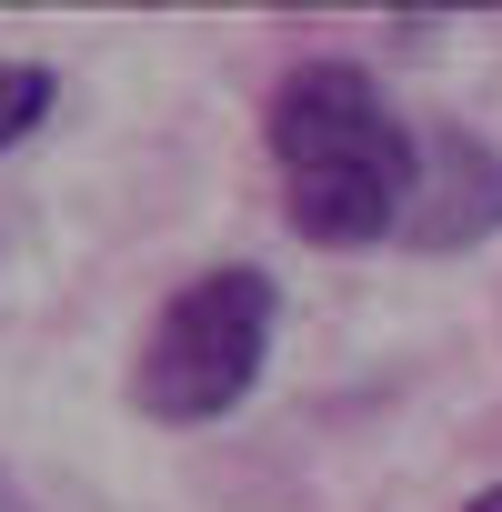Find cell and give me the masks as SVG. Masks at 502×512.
I'll return each instance as SVG.
<instances>
[{
  "label": "cell",
  "instance_id": "3957f363",
  "mask_svg": "<svg viewBox=\"0 0 502 512\" xmlns=\"http://www.w3.org/2000/svg\"><path fill=\"white\" fill-rule=\"evenodd\" d=\"M502 231V151L462 121H432L412 151V201H402V251H472Z\"/></svg>",
  "mask_w": 502,
  "mask_h": 512
},
{
  "label": "cell",
  "instance_id": "277c9868",
  "mask_svg": "<svg viewBox=\"0 0 502 512\" xmlns=\"http://www.w3.org/2000/svg\"><path fill=\"white\" fill-rule=\"evenodd\" d=\"M51 101H61L51 61H0V151H11V141H31V131L51 121Z\"/></svg>",
  "mask_w": 502,
  "mask_h": 512
},
{
  "label": "cell",
  "instance_id": "8992f818",
  "mask_svg": "<svg viewBox=\"0 0 502 512\" xmlns=\"http://www.w3.org/2000/svg\"><path fill=\"white\" fill-rule=\"evenodd\" d=\"M0 512H21V502H11V482H0Z\"/></svg>",
  "mask_w": 502,
  "mask_h": 512
},
{
  "label": "cell",
  "instance_id": "5b68a950",
  "mask_svg": "<svg viewBox=\"0 0 502 512\" xmlns=\"http://www.w3.org/2000/svg\"><path fill=\"white\" fill-rule=\"evenodd\" d=\"M472 512H502V482H482V492H472Z\"/></svg>",
  "mask_w": 502,
  "mask_h": 512
},
{
  "label": "cell",
  "instance_id": "7a4b0ae2",
  "mask_svg": "<svg viewBox=\"0 0 502 512\" xmlns=\"http://www.w3.org/2000/svg\"><path fill=\"white\" fill-rule=\"evenodd\" d=\"M272 322H282L272 272H251V262L191 272V282L161 302V322L141 332L131 412H151V422H171V432H201V422L241 412L251 382H262V362H272Z\"/></svg>",
  "mask_w": 502,
  "mask_h": 512
},
{
  "label": "cell",
  "instance_id": "6da1fadb",
  "mask_svg": "<svg viewBox=\"0 0 502 512\" xmlns=\"http://www.w3.org/2000/svg\"><path fill=\"white\" fill-rule=\"evenodd\" d=\"M272 171H282V211L302 241L322 251H372L402 231L412 201V151L422 131L382 101V81L362 61H292L272 81Z\"/></svg>",
  "mask_w": 502,
  "mask_h": 512
}]
</instances>
